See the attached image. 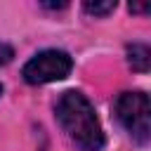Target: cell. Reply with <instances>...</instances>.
Here are the masks:
<instances>
[{"mask_svg": "<svg viewBox=\"0 0 151 151\" xmlns=\"http://www.w3.org/2000/svg\"><path fill=\"white\" fill-rule=\"evenodd\" d=\"M54 118L66 132V137L80 149V151H101L104 149V130L97 118V111L92 101L78 92L66 90L59 94L54 104Z\"/></svg>", "mask_w": 151, "mask_h": 151, "instance_id": "obj_1", "label": "cell"}, {"mask_svg": "<svg viewBox=\"0 0 151 151\" xmlns=\"http://www.w3.org/2000/svg\"><path fill=\"white\" fill-rule=\"evenodd\" d=\"M113 113L137 144H142V146L149 144V139H151V101H149L146 92H142V90L120 92L113 101Z\"/></svg>", "mask_w": 151, "mask_h": 151, "instance_id": "obj_2", "label": "cell"}, {"mask_svg": "<svg viewBox=\"0 0 151 151\" xmlns=\"http://www.w3.org/2000/svg\"><path fill=\"white\" fill-rule=\"evenodd\" d=\"M71 68H73V59H71L68 52H64V50H42L24 64L21 76L28 85H47V83L64 80L71 73Z\"/></svg>", "mask_w": 151, "mask_h": 151, "instance_id": "obj_3", "label": "cell"}, {"mask_svg": "<svg viewBox=\"0 0 151 151\" xmlns=\"http://www.w3.org/2000/svg\"><path fill=\"white\" fill-rule=\"evenodd\" d=\"M127 64L137 73H146L151 66V50L146 42H132L127 45Z\"/></svg>", "mask_w": 151, "mask_h": 151, "instance_id": "obj_4", "label": "cell"}, {"mask_svg": "<svg viewBox=\"0 0 151 151\" xmlns=\"http://www.w3.org/2000/svg\"><path fill=\"white\" fill-rule=\"evenodd\" d=\"M83 9L92 17H106L116 9V0H104V2H85Z\"/></svg>", "mask_w": 151, "mask_h": 151, "instance_id": "obj_5", "label": "cell"}, {"mask_svg": "<svg viewBox=\"0 0 151 151\" xmlns=\"http://www.w3.org/2000/svg\"><path fill=\"white\" fill-rule=\"evenodd\" d=\"M12 59H14V47L9 42H2L0 40V66H7Z\"/></svg>", "mask_w": 151, "mask_h": 151, "instance_id": "obj_6", "label": "cell"}, {"mask_svg": "<svg viewBox=\"0 0 151 151\" xmlns=\"http://www.w3.org/2000/svg\"><path fill=\"white\" fill-rule=\"evenodd\" d=\"M130 12H134V14H146V12H149V5H130Z\"/></svg>", "mask_w": 151, "mask_h": 151, "instance_id": "obj_7", "label": "cell"}, {"mask_svg": "<svg viewBox=\"0 0 151 151\" xmlns=\"http://www.w3.org/2000/svg\"><path fill=\"white\" fill-rule=\"evenodd\" d=\"M42 7H47V9H64L66 2H42Z\"/></svg>", "mask_w": 151, "mask_h": 151, "instance_id": "obj_8", "label": "cell"}, {"mask_svg": "<svg viewBox=\"0 0 151 151\" xmlns=\"http://www.w3.org/2000/svg\"><path fill=\"white\" fill-rule=\"evenodd\" d=\"M0 97H2V85H0Z\"/></svg>", "mask_w": 151, "mask_h": 151, "instance_id": "obj_9", "label": "cell"}]
</instances>
